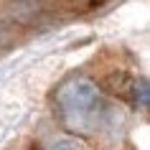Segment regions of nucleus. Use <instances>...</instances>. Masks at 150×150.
Returning a JSON list of instances; mask_svg holds the SVG:
<instances>
[{"label": "nucleus", "mask_w": 150, "mask_h": 150, "mask_svg": "<svg viewBox=\"0 0 150 150\" xmlns=\"http://www.w3.org/2000/svg\"><path fill=\"white\" fill-rule=\"evenodd\" d=\"M56 102L61 110L64 120L69 125H81L84 120L92 117L99 102V89L92 79H69L64 81L56 92Z\"/></svg>", "instance_id": "obj_1"}, {"label": "nucleus", "mask_w": 150, "mask_h": 150, "mask_svg": "<svg viewBox=\"0 0 150 150\" xmlns=\"http://www.w3.org/2000/svg\"><path fill=\"white\" fill-rule=\"evenodd\" d=\"M8 10L18 23H33L43 13V0H8Z\"/></svg>", "instance_id": "obj_2"}, {"label": "nucleus", "mask_w": 150, "mask_h": 150, "mask_svg": "<svg viewBox=\"0 0 150 150\" xmlns=\"http://www.w3.org/2000/svg\"><path fill=\"white\" fill-rule=\"evenodd\" d=\"M135 79H137V76H127V74H110V76L104 79V87L110 89L112 94L130 99V97H132V89H135Z\"/></svg>", "instance_id": "obj_3"}, {"label": "nucleus", "mask_w": 150, "mask_h": 150, "mask_svg": "<svg viewBox=\"0 0 150 150\" xmlns=\"http://www.w3.org/2000/svg\"><path fill=\"white\" fill-rule=\"evenodd\" d=\"M142 112H148V99H150V87H148V79L137 76L135 79V89H132V97H130Z\"/></svg>", "instance_id": "obj_4"}, {"label": "nucleus", "mask_w": 150, "mask_h": 150, "mask_svg": "<svg viewBox=\"0 0 150 150\" xmlns=\"http://www.w3.org/2000/svg\"><path fill=\"white\" fill-rule=\"evenodd\" d=\"M51 150H84V145H81L79 140H71V137H66V140H59Z\"/></svg>", "instance_id": "obj_5"}, {"label": "nucleus", "mask_w": 150, "mask_h": 150, "mask_svg": "<svg viewBox=\"0 0 150 150\" xmlns=\"http://www.w3.org/2000/svg\"><path fill=\"white\" fill-rule=\"evenodd\" d=\"M99 3H104V0H89V5H99Z\"/></svg>", "instance_id": "obj_6"}, {"label": "nucleus", "mask_w": 150, "mask_h": 150, "mask_svg": "<svg viewBox=\"0 0 150 150\" xmlns=\"http://www.w3.org/2000/svg\"><path fill=\"white\" fill-rule=\"evenodd\" d=\"M33 150H41V148H33Z\"/></svg>", "instance_id": "obj_7"}]
</instances>
